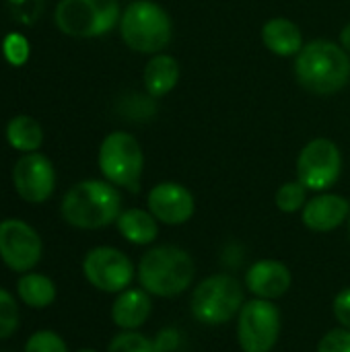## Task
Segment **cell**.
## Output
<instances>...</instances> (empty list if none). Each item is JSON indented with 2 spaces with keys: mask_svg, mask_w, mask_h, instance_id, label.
I'll use <instances>...</instances> for the list:
<instances>
[{
  "mask_svg": "<svg viewBox=\"0 0 350 352\" xmlns=\"http://www.w3.org/2000/svg\"><path fill=\"white\" fill-rule=\"evenodd\" d=\"M248 291L243 280L229 272H215L204 276L192 287L190 314L192 318L208 328H219L235 322L241 311Z\"/></svg>",
  "mask_w": 350,
  "mask_h": 352,
  "instance_id": "277c9868",
  "label": "cell"
},
{
  "mask_svg": "<svg viewBox=\"0 0 350 352\" xmlns=\"http://www.w3.org/2000/svg\"><path fill=\"white\" fill-rule=\"evenodd\" d=\"M23 352H68V346L54 330H39L29 336Z\"/></svg>",
  "mask_w": 350,
  "mask_h": 352,
  "instance_id": "d4e9b609",
  "label": "cell"
},
{
  "mask_svg": "<svg viewBox=\"0 0 350 352\" xmlns=\"http://www.w3.org/2000/svg\"><path fill=\"white\" fill-rule=\"evenodd\" d=\"M83 274L93 289L107 295H118L132 287L136 266L122 250L113 245H97L87 252L83 260Z\"/></svg>",
  "mask_w": 350,
  "mask_h": 352,
  "instance_id": "30bf717a",
  "label": "cell"
},
{
  "mask_svg": "<svg viewBox=\"0 0 350 352\" xmlns=\"http://www.w3.org/2000/svg\"><path fill=\"white\" fill-rule=\"evenodd\" d=\"M43 256L39 233L21 219L0 223V260L14 272H31Z\"/></svg>",
  "mask_w": 350,
  "mask_h": 352,
  "instance_id": "8fae6325",
  "label": "cell"
},
{
  "mask_svg": "<svg viewBox=\"0 0 350 352\" xmlns=\"http://www.w3.org/2000/svg\"><path fill=\"white\" fill-rule=\"evenodd\" d=\"M122 210L120 188L107 179H83L74 184L60 204L64 223L80 231H99L116 225Z\"/></svg>",
  "mask_w": 350,
  "mask_h": 352,
  "instance_id": "3957f363",
  "label": "cell"
},
{
  "mask_svg": "<svg viewBox=\"0 0 350 352\" xmlns=\"http://www.w3.org/2000/svg\"><path fill=\"white\" fill-rule=\"evenodd\" d=\"M283 332V314L276 301L248 299L235 318V336L241 352H272Z\"/></svg>",
  "mask_w": 350,
  "mask_h": 352,
  "instance_id": "ba28073f",
  "label": "cell"
},
{
  "mask_svg": "<svg viewBox=\"0 0 350 352\" xmlns=\"http://www.w3.org/2000/svg\"><path fill=\"white\" fill-rule=\"evenodd\" d=\"M21 301L31 309H45L56 301V285L50 276L37 272H25L17 283Z\"/></svg>",
  "mask_w": 350,
  "mask_h": 352,
  "instance_id": "44dd1931",
  "label": "cell"
},
{
  "mask_svg": "<svg viewBox=\"0 0 350 352\" xmlns=\"http://www.w3.org/2000/svg\"><path fill=\"white\" fill-rule=\"evenodd\" d=\"M157 344L163 349V352H175L182 346V334L175 328H163L155 336Z\"/></svg>",
  "mask_w": 350,
  "mask_h": 352,
  "instance_id": "f1b7e54d",
  "label": "cell"
},
{
  "mask_svg": "<svg viewBox=\"0 0 350 352\" xmlns=\"http://www.w3.org/2000/svg\"><path fill=\"white\" fill-rule=\"evenodd\" d=\"M120 0H60L54 10L56 27L76 39L103 37L120 25Z\"/></svg>",
  "mask_w": 350,
  "mask_h": 352,
  "instance_id": "52a82bcc",
  "label": "cell"
},
{
  "mask_svg": "<svg viewBox=\"0 0 350 352\" xmlns=\"http://www.w3.org/2000/svg\"><path fill=\"white\" fill-rule=\"evenodd\" d=\"M76 352H99V351H95V349H80V351H76Z\"/></svg>",
  "mask_w": 350,
  "mask_h": 352,
  "instance_id": "4dcf8cb0",
  "label": "cell"
},
{
  "mask_svg": "<svg viewBox=\"0 0 350 352\" xmlns=\"http://www.w3.org/2000/svg\"><path fill=\"white\" fill-rule=\"evenodd\" d=\"M120 37L136 54L155 56L173 39V21L165 6L155 0H130L120 16Z\"/></svg>",
  "mask_w": 350,
  "mask_h": 352,
  "instance_id": "5b68a950",
  "label": "cell"
},
{
  "mask_svg": "<svg viewBox=\"0 0 350 352\" xmlns=\"http://www.w3.org/2000/svg\"><path fill=\"white\" fill-rule=\"evenodd\" d=\"M182 78V66L179 60L167 52L149 56V62L142 70V85L144 93L153 99H161L169 95Z\"/></svg>",
  "mask_w": 350,
  "mask_h": 352,
  "instance_id": "ac0fdd59",
  "label": "cell"
},
{
  "mask_svg": "<svg viewBox=\"0 0 350 352\" xmlns=\"http://www.w3.org/2000/svg\"><path fill=\"white\" fill-rule=\"evenodd\" d=\"M6 142L19 153H37L43 144V128L31 116H14L6 124Z\"/></svg>",
  "mask_w": 350,
  "mask_h": 352,
  "instance_id": "ffe728a7",
  "label": "cell"
},
{
  "mask_svg": "<svg viewBox=\"0 0 350 352\" xmlns=\"http://www.w3.org/2000/svg\"><path fill=\"white\" fill-rule=\"evenodd\" d=\"M309 200V190L299 182V179H291L285 182L283 186H278L276 194H274V206L283 212V214H297L303 210V206Z\"/></svg>",
  "mask_w": 350,
  "mask_h": 352,
  "instance_id": "7402d4cb",
  "label": "cell"
},
{
  "mask_svg": "<svg viewBox=\"0 0 350 352\" xmlns=\"http://www.w3.org/2000/svg\"><path fill=\"white\" fill-rule=\"evenodd\" d=\"M316 352H350V330L342 326L328 330L320 338Z\"/></svg>",
  "mask_w": 350,
  "mask_h": 352,
  "instance_id": "4316f807",
  "label": "cell"
},
{
  "mask_svg": "<svg viewBox=\"0 0 350 352\" xmlns=\"http://www.w3.org/2000/svg\"><path fill=\"white\" fill-rule=\"evenodd\" d=\"M146 208L167 227H182L196 214V198L179 182H159L146 194Z\"/></svg>",
  "mask_w": 350,
  "mask_h": 352,
  "instance_id": "4fadbf2b",
  "label": "cell"
},
{
  "mask_svg": "<svg viewBox=\"0 0 350 352\" xmlns=\"http://www.w3.org/2000/svg\"><path fill=\"white\" fill-rule=\"evenodd\" d=\"M19 328V305L14 297L0 289V340L10 338Z\"/></svg>",
  "mask_w": 350,
  "mask_h": 352,
  "instance_id": "cb8c5ba5",
  "label": "cell"
},
{
  "mask_svg": "<svg viewBox=\"0 0 350 352\" xmlns=\"http://www.w3.org/2000/svg\"><path fill=\"white\" fill-rule=\"evenodd\" d=\"M97 165L109 184L126 192H140L142 173H144V151L138 138L130 132H109L97 153Z\"/></svg>",
  "mask_w": 350,
  "mask_h": 352,
  "instance_id": "8992f818",
  "label": "cell"
},
{
  "mask_svg": "<svg viewBox=\"0 0 350 352\" xmlns=\"http://www.w3.org/2000/svg\"><path fill=\"white\" fill-rule=\"evenodd\" d=\"M109 316L111 322L124 332L140 330L153 316V297L142 287H128L116 295Z\"/></svg>",
  "mask_w": 350,
  "mask_h": 352,
  "instance_id": "2e32d148",
  "label": "cell"
},
{
  "mask_svg": "<svg viewBox=\"0 0 350 352\" xmlns=\"http://www.w3.org/2000/svg\"><path fill=\"white\" fill-rule=\"evenodd\" d=\"M136 280L151 297L175 299L194 287L196 262L179 245H151L136 264Z\"/></svg>",
  "mask_w": 350,
  "mask_h": 352,
  "instance_id": "6da1fadb",
  "label": "cell"
},
{
  "mask_svg": "<svg viewBox=\"0 0 350 352\" xmlns=\"http://www.w3.org/2000/svg\"><path fill=\"white\" fill-rule=\"evenodd\" d=\"M340 146L330 138H311L297 155V179L314 194L332 190L342 175Z\"/></svg>",
  "mask_w": 350,
  "mask_h": 352,
  "instance_id": "9c48e42d",
  "label": "cell"
},
{
  "mask_svg": "<svg viewBox=\"0 0 350 352\" xmlns=\"http://www.w3.org/2000/svg\"><path fill=\"white\" fill-rule=\"evenodd\" d=\"M260 37H262V43L266 45V50L278 58H295L305 45L301 27L287 16L268 19L262 25Z\"/></svg>",
  "mask_w": 350,
  "mask_h": 352,
  "instance_id": "e0dca14e",
  "label": "cell"
},
{
  "mask_svg": "<svg viewBox=\"0 0 350 352\" xmlns=\"http://www.w3.org/2000/svg\"><path fill=\"white\" fill-rule=\"evenodd\" d=\"M349 239H350V219H349Z\"/></svg>",
  "mask_w": 350,
  "mask_h": 352,
  "instance_id": "1f68e13d",
  "label": "cell"
},
{
  "mask_svg": "<svg viewBox=\"0 0 350 352\" xmlns=\"http://www.w3.org/2000/svg\"><path fill=\"white\" fill-rule=\"evenodd\" d=\"M338 43L350 54V23L342 27V31H340V41H338Z\"/></svg>",
  "mask_w": 350,
  "mask_h": 352,
  "instance_id": "f546056e",
  "label": "cell"
},
{
  "mask_svg": "<svg viewBox=\"0 0 350 352\" xmlns=\"http://www.w3.org/2000/svg\"><path fill=\"white\" fill-rule=\"evenodd\" d=\"M107 352H163L155 338L142 334L140 330L134 332H120L111 338Z\"/></svg>",
  "mask_w": 350,
  "mask_h": 352,
  "instance_id": "603a6c76",
  "label": "cell"
},
{
  "mask_svg": "<svg viewBox=\"0 0 350 352\" xmlns=\"http://www.w3.org/2000/svg\"><path fill=\"white\" fill-rule=\"evenodd\" d=\"M299 214H301V223L305 229H309L311 233L326 235L349 223L350 202L349 198L332 190L318 192L307 200V204L303 206Z\"/></svg>",
  "mask_w": 350,
  "mask_h": 352,
  "instance_id": "9a60e30c",
  "label": "cell"
},
{
  "mask_svg": "<svg viewBox=\"0 0 350 352\" xmlns=\"http://www.w3.org/2000/svg\"><path fill=\"white\" fill-rule=\"evenodd\" d=\"M297 82L320 97L336 95L350 82V54L336 41L314 39L295 56Z\"/></svg>",
  "mask_w": 350,
  "mask_h": 352,
  "instance_id": "7a4b0ae2",
  "label": "cell"
},
{
  "mask_svg": "<svg viewBox=\"0 0 350 352\" xmlns=\"http://www.w3.org/2000/svg\"><path fill=\"white\" fill-rule=\"evenodd\" d=\"M243 287L254 299L278 301L293 287L291 268L276 258H262L250 264L243 274Z\"/></svg>",
  "mask_w": 350,
  "mask_h": 352,
  "instance_id": "5bb4252c",
  "label": "cell"
},
{
  "mask_svg": "<svg viewBox=\"0 0 350 352\" xmlns=\"http://www.w3.org/2000/svg\"><path fill=\"white\" fill-rule=\"evenodd\" d=\"M332 316L338 322V326L350 330V287H344L336 293L332 301Z\"/></svg>",
  "mask_w": 350,
  "mask_h": 352,
  "instance_id": "83f0119b",
  "label": "cell"
},
{
  "mask_svg": "<svg viewBox=\"0 0 350 352\" xmlns=\"http://www.w3.org/2000/svg\"><path fill=\"white\" fill-rule=\"evenodd\" d=\"M12 184L25 202L41 204L50 200L56 190V169L39 151L25 153L12 167Z\"/></svg>",
  "mask_w": 350,
  "mask_h": 352,
  "instance_id": "7c38bea8",
  "label": "cell"
},
{
  "mask_svg": "<svg viewBox=\"0 0 350 352\" xmlns=\"http://www.w3.org/2000/svg\"><path fill=\"white\" fill-rule=\"evenodd\" d=\"M2 52L12 66H21L29 58V41L19 33H8L2 41Z\"/></svg>",
  "mask_w": 350,
  "mask_h": 352,
  "instance_id": "484cf974",
  "label": "cell"
},
{
  "mask_svg": "<svg viewBox=\"0 0 350 352\" xmlns=\"http://www.w3.org/2000/svg\"><path fill=\"white\" fill-rule=\"evenodd\" d=\"M159 221L149 208H126L120 212L116 227L118 233L136 248H151L159 237Z\"/></svg>",
  "mask_w": 350,
  "mask_h": 352,
  "instance_id": "d6986e66",
  "label": "cell"
}]
</instances>
